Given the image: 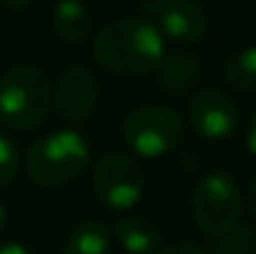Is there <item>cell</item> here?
Listing matches in <instances>:
<instances>
[{"mask_svg": "<svg viewBox=\"0 0 256 254\" xmlns=\"http://www.w3.org/2000/svg\"><path fill=\"white\" fill-rule=\"evenodd\" d=\"M52 107V83L38 65H15L0 78V125L8 130H32L42 125Z\"/></svg>", "mask_w": 256, "mask_h": 254, "instance_id": "cell-3", "label": "cell"}, {"mask_svg": "<svg viewBox=\"0 0 256 254\" xmlns=\"http://www.w3.org/2000/svg\"><path fill=\"white\" fill-rule=\"evenodd\" d=\"M90 184H92L94 197L107 209L127 212L142 199L147 177H144L142 165L134 157L124 152H110L97 160Z\"/></svg>", "mask_w": 256, "mask_h": 254, "instance_id": "cell-6", "label": "cell"}, {"mask_svg": "<svg viewBox=\"0 0 256 254\" xmlns=\"http://www.w3.org/2000/svg\"><path fill=\"white\" fill-rule=\"evenodd\" d=\"M114 237L122 244L127 254H154L162 244V232L154 222L137 217V214H124L114 222Z\"/></svg>", "mask_w": 256, "mask_h": 254, "instance_id": "cell-11", "label": "cell"}, {"mask_svg": "<svg viewBox=\"0 0 256 254\" xmlns=\"http://www.w3.org/2000/svg\"><path fill=\"white\" fill-rule=\"evenodd\" d=\"M154 254H206V252H204V247H199L194 242H174L170 247L157 249Z\"/></svg>", "mask_w": 256, "mask_h": 254, "instance_id": "cell-17", "label": "cell"}, {"mask_svg": "<svg viewBox=\"0 0 256 254\" xmlns=\"http://www.w3.org/2000/svg\"><path fill=\"white\" fill-rule=\"evenodd\" d=\"M2 5H8V8H12V10H22V8H28L32 0H0Z\"/></svg>", "mask_w": 256, "mask_h": 254, "instance_id": "cell-22", "label": "cell"}, {"mask_svg": "<svg viewBox=\"0 0 256 254\" xmlns=\"http://www.w3.org/2000/svg\"><path fill=\"white\" fill-rule=\"evenodd\" d=\"M202 80V58L194 50H174L157 65V87L167 95H186Z\"/></svg>", "mask_w": 256, "mask_h": 254, "instance_id": "cell-10", "label": "cell"}, {"mask_svg": "<svg viewBox=\"0 0 256 254\" xmlns=\"http://www.w3.org/2000/svg\"><path fill=\"white\" fill-rule=\"evenodd\" d=\"M246 147H249V152L256 157V112L252 115L249 127H246Z\"/></svg>", "mask_w": 256, "mask_h": 254, "instance_id": "cell-20", "label": "cell"}, {"mask_svg": "<svg viewBox=\"0 0 256 254\" xmlns=\"http://www.w3.org/2000/svg\"><path fill=\"white\" fill-rule=\"evenodd\" d=\"M92 160V147L78 130L40 135L25 152V172L40 187H65L75 182Z\"/></svg>", "mask_w": 256, "mask_h": 254, "instance_id": "cell-2", "label": "cell"}, {"mask_svg": "<svg viewBox=\"0 0 256 254\" xmlns=\"http://www.w3.org/2000/svg\"><path fill=\"white\" fill-rule=\"evenodd\" d=\"M244 197V204H246V212L252 214V219L256 222V174L252 177V182L246 184V192L242 194Z\"/></svg>", "mask_w": 256, "mask_h": 254, "instance_id": "cell-18", "label": "cell"}, {"mask_svg": "<svg viewBox=\"0 0 256 254\" xmlns=\"http://www.w3.org/2000/svg\"><path fill=\"white\" fill-rule=\"evenodd\" d=\"M8 219H10V212H8V204L0 199V232L8 227Z\"/></svg>", "mask_w": 256, "mask_h": 254, "instance_id": "cell-21", "label": "cell"}, {"mask_svg": "<svg viewBox=\"0 0 256 254\" xmlns=\"http://www.w3.org/2000/svg\"><path fill=\"white\" fill-rule=\"evenodd\" d=\"M142 10L157 30L184 45L199 43L209 30V15L196 0H144Z\"/></svg>", "mask_w": 256, "mask_h": 254, "instance_id": "cell-9", "label": "cell"}, {"mask_svg": "<svg viewBox=\"0 0 256 254\" xmlns=\"http://www.w3.org/2000/svg\"><path fill=\"white\" fill-rule=\"evenodd\" d=\"M242 209H244L242 189L236 179L224 169L204 174L192 192V217L194 224L206 237L224 234L234 224H239Z\"/></svg>", "mask_w": 256, "mask_h": 254, "instance_id": "cell-5", "label": "cell"}, {"mask_svg": "<svg viewBox=\"0 0 256 254\" xmlns=\"http://www.w3.org/2000/svg\"><path fill=\"white\" fill-rule=\"evenodd\" d=\"M0 254H35L30 247L20 244V242H5L0 244Z\"/></svg>", "mask_w": 256, "mask_h": 254, "instance_id": "cell-19", "label": "cell"}, {"mask_svg": "<svg viewBox=\"0 0 256 254\" xmlns=\"http://www.w3.org/2000/svg\"><path fill=\"white\" fill-rule=\"evenodd\" d=\"M186 117L192 130L212 142H222L232 137L239 127V107L232 100V95L216 90V87H204L192 95L186 105Z\"/></svg>", "mask_w": 256, "mask_h": 254, "instance_id": "cell-7", "label": "cell"}, {"mask_svg": "<svg viewBox=\"0 0 256 254\" xmlns=\"http://www.w3.org/2000/svg\"><path fill=\"white\" fill-rule=\"evenodd\" d=\"M186 135L184 117L167 105H144L132 110L122 122L124 145L144 160H160L174 152Z\"/></svg>", "mask_w": 256, "mask_h": 254, "instance_id": "cell-4", "label": "cell"}, {"mask_svg": "<svg viewBox=\"0 0 256 254\" xmlns=\"http://www.w3.org/2000/svg\"><path fill=\"white\" fill-rule=\"evenodd\" d=\"M50 25L62 43L80 45L92 33V15L80 0H60L52 8Z\"/></svg>", "mask_w": 256, "mask_h": 254, "instance_id": "cell-12", "label": "cell"}, {"mask_svg": "<svg viewBox=\"0 0 256 254\" xmlns=\"http://www.w3.org/2000/svg\"><path fill=\"white\" fill-rule=\"evenodd\" d=\"M112 252V229L102 219L78 222L62 244V254H110Z\"/></svg>", "mask_w": 256, "mask_h": 254, "instance_id": "cell-13", "label": "cell"}, {"mask_svg": "<svg viewBox=\"0 0 256 254\" xmlns=\"http://www.w3.org/2000/svg\"><path fill=\"white\" fill-rule=\"evenodd\" d=\"M18 167H20V150L8 135L0 132V187H8L18 177Z\"/></svg>", "mask_w": 256, "mask_h": 254, "instance_id": "cell-16", "label": "cell"}, {"mask_svg": "<svg viewBox=\"0 0 256 254\" xmlns=\"http://www.w3.org/2000/svg\"><path fill=\"white\" fill-rule=\"evenodd\" d=\"M206 254H256V229L246 222L234 224L229 232L209 237Z\"/></svg>", "mask_w": 256, "mask_h": 254, "instance_id": "cell-15", "label": "cell"}, {"mask_svg": "<svg viewBox=\"0 0 256 254\" xmlns=\"http://www.w3.org/2000/svg\"><path fill=\"white\" fill-rule=\"evenodd\" d=\"M224 83L234 92L256 95V45L232 53L224 63Z\"/></svg>", "mask_w": 256, "mask_h": 254, "instance_id": "cell-14", "label": "cell"}, {"mask_svg": "<svg viewBox=\"0 0 256 254\" xmlns=\"http://www.w3.org/2000/svg\"><path fill=\"white\" fill-rule=\"evenodd\" d=\"M100 85L85 65H68L52 87V107L68 125H82L94 115Z\"/></svg>", "mask_w": 256, "mask_h": 254, "instance_id": "cell-8", "label": "cell"}, {"mask_svg": "<svg viewBox=\"0 0 256 254\" xmlns=\"http://www.w3.org/2000/svg\"><path fill=\"white\" fill-rule=\"evenodd\" d=\"M94 63L117 78H144L164 58L160 30L142 18H120L107 23L92 40Z\"/></svg>", "mask_w": 256, "mask_h": 254, "instance_id": "cell-1", "label": "cell"}]
</instances>
